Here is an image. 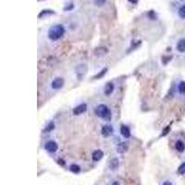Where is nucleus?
<instances>
[{
    "mask_svg": "<svg viewBox=\"0 0 185 185\" xmlns=\"http://www.w3.org/2000/svg\"><path fill=\"white\" fill-rule=\"evenodd\" d=\"M54 129V123L53 122H50L47 126H46V131H50L51 130H53Z\"/></svg>",
    "mask_w": 185,
    "mask_h": 185,
    "instance_id": "nucleus-23",
    "label": "nucleus"
},
{
    "mask_svg": "<svg viewBox=\"0 0 185 185\" xmlns=\"http://www.w3.org/2000/svg\"><path fill=\"white\" fill-rule=\"evenodd\" d=\"M119 167V160L118 157H113L108 162V168L110 170H116Z\"/></svg>",
    "mask_w": 185,
    "mask_h": 185,
    "instance_id": "nucleus-5",
    "label": "nucleus"
},
{
    "mask_svg": "<svg viewBox=\"0 0 185 185\" xmlns=\"http://www.w3.org/2000/svg\"><path fill=\"white\" fill-rule=\"evenodd\" d=\"M64 83H65L64 79L61 77H58V78L54 79L53 82H51V88L53 90H59L64 86Z\"/></svg>",
    "mask_w": 185,
    "mask_h": 185,
    "instance_id": "nucleus-3",
    "label": "nucleus"
},
{
    "mask_svg": "<svg viewBox=\"0 0 185 185\" xmlns=\"http://www.w3.org/2000/svg\"><path fill=\"white\" fill-rule=\"evenodd\" d=\"M111 185H120V183L119 181H114Z\"/></svg>",
    "mask_w": 185,
    "mask_h": 185,
    "instance_id": "nucleus-26",
    "label": "nucleus"
},
{
    "mask_svg": "<svg viewBox=\"0 0 185 185\" xmlns=\"http://www.w3.org/2000/svg\"><path fill=\"white\" fill-rule=\"evenodd\" d=\"M179 16L180 19L184 20L185 19V5H182L179 9Z\"/></svg>",
    "mask_w": 185,
    "mask_h": 185,
    "instance_id": "nucleus-16",
    "label": "nucleus"
},
{
    "mask_svg": "<svg viewBox=\"0 0 185 185\" xmlns=\"http://www.w3.org/2000/svg\"><path fill=\"white\" fill-rule=\"evenodd\" d=\"M161 185H173V184H172V182L170 180H165Z\"/></svg>",
    "mask_w": 185,
    "mask_h": 185,
    "instance_id": "nucleus-24",
    "label": "nucleus"
},
{
    "mask_svg": "<svg viewBox=\"0 0 185 185\" xmlns=\"http://www.w3.org/2000/svg\"><path fill=\"white\" fill-rule=\"evenodd\" d=\"M87 109V106L86 104H81L79 106H77L74 109H73V114L78 116V115H81L82 113H84Z\"/></svg>",
    "mask_w": 185,
    "mask_h": 185,
    "instance_id": "nucleus-7",
    "label": "nucleus"
},
{
    "mask_svg": "<svg viewBox=\"0 0 185 185\" xmlns=\"http://www.w3.org/2000/svg\"><path fill=\"white\" fill-rule=\"evenodd\" d=\"M178 173L179 175H185V163H182L178 167Z\"/></svg>",
    "mask_w": 185,
    "mask_h": 185,
    "instance_id": "nucleus-18",
    "label": "nucleus"
},
{
    "mask_svg": "<svg viewBox=\"0 0 185 185\" xmlns=\"http://www.w3.org/2000/svg\"><path fill=\"white\" fill-rule=\"evenodd\" d=\"M103 156H104V152L102 150H95L92 155V158L94 161H99L102 159Z\"/></svg>",
    "mask_w": 185,
    "mask_h": 185,
    "instance_id": "nucleus-9",
    "label": "nucleus"
},
{
    "mask_svg": "<svg viewBox=\"0 0 185 185\" xmlns=\"http://www.w3.org/2000/svg\"><path fill=\"white\" fill-rule=\"evenodd\" d=\"M175 148H176V150H177L178 152L183 153L184 150H185V143H184L182 141L179 140V141H177L176 143H175Z\"/></svg>",
    "mask_w": 185,
    "mask_h": 185,
    "instance_id": "nucleus-11",
    "label": "nucleus"
},
{
    "mask_svg": "<svg viewBox=\"0 0 185 185\" xmlns=\"http://www.w3.org/2000/svg\"><path fill=\"white\" fill-rule=\"evenodd\" d=\"M177 50L180 53L185 52V39L184 38L179 39V42L177 43Z\"/></svg>",
    "mask_w": 185,
    "mask_h": 185,
    "instance_id": "nucleus-10",
    "label": "nucleus"
},
{
    "mask_svg": "<svg viewBox=\"0 0 185 185\" xmlns=\"http://www.w3.org/2000/svg\"><path fill=\"white\" fill-rule=\"evenodd\" d=\"M95 114L97 117L103 119H111V112L109 110V108L107 107V106L106 105H99L96 109H95Z\"/></svg>",
    "mask_w": 185,
    "mask_h": 185,
    "instance_id": "nucleus-2",
    "label": "nucleus"
},
{
    "mask_svg": "<svg viewBox=\"0 0 185 185\" xmlns=\"http://www.w3.org/2000/svg\"><path fill=\"white\" fill-rule=\"evenodd\" d=\"M106 1L107 0H95V4L98 7H101L106 3Z\"/></svg>",
    "mask_w": 185,
    "mask_h": 185,
    "instance_id": "nucleus-21",
    "label": "nucleus"
},
{
    "mask_svg": "<svg viewBox=\"0 0 185 185\" xmlns=\"http://www.w3.org/2000/svg\"><path fill=\"white\" fill-rule=\"evenodd\" d=\"M45 148H46V150L48 151L49 153L54 154V153H56V152L58 151V143H57L55 141L50 140V141H48V142L46 143Z\"/></svg>",
    "mask_w": 185,
    "mask_h": 185,
    "instance_id": "nucleus-4",
    "label": "nucleus"
},
{
    "mask_svg": "<svg viewBox=\"0 0 185 185\" xmlns=\"http://www.w3.org/2000/svg\"><path fill=\"white\" fill-rule=\"evenodd\" d=\"M127 149H128V146L125 143H121L117 146V150L119 153H125L127 151Z\"/></svg>",
    "mask_w": 185,
    "mask_h": 185,
    "instance_id": "nucleus-14",
    "label": "nucleus"
},
{
    "mask_svg": "<svg viewBox=\"0 0 185 185\" xmlns=\"http://www.w3.org/2000/svg\"><path fill=\"white\" fill-rule=\"evenodd\" d=\"M129 1H130L131 3H132V4H136V3L138 2V0H129Z\"/></svg>",
    "mask_w": 185,
    "mask_h": 185,
    "instance_id": "nucleus-25",
    "label": "nucleus"
},
{
    "mask_svg": "<svg viewBox=\"0 0 185 185\" xmlns=\"http://www.w3.org/2000/svg\"><path fill=\"white\" fill-rule=\"evenodd\" d=\"M178 89H179V94L184 95V94H185V82H180L179 83Z\"/></svg>",
    "mask_w": 185,
    "mask_h": 185,
    "instance_id": "nucleus-17",
    "label": "nucleus"
},
{
    "mask_svg": "<svg viewBox=\"0 0 185 185\" xmlns=\"http://www.w3.org/2000/svg\"><path fill=\"white\" fill-rule=\"evenodd\" d=\"M51 13H53V10H43V11L40 13L39 17L41 18V17H43V16H45V15H46V14H51Z\"/></svg>",
    "mask_w": 185,
    "mask_h": 185,
    "instance_id": "nucleus-22",
    "label": "nucleus"
},
{
    "mask_svg": "<svg viewBox=\"0 0 185 185\" xmlns=\"http://www.w3.org/2000/svg\"><path fill=\"white\" fill-rule=\"evenodd\" d=\"M87 71V66L84 65V64H82V65H79L77 68H76V73L78 75V77L81 79V77L82 78L84 76V74L86 73Z\"/></svg>",
    "mask_w": 185,
    "mask_h": 185,
    "instance_id": "nucleus-6",
    "label": "nucleus"
},
{
    "mask_svg": "<svg viewBox=\"0 0 185 185\" xmlns=\"http://www.w3.org/2000/svg\"><path fill=\"white\" fill-rule=\"evenodd\" d=\"M95 53H96L98 56H103L104 54L107 53V50H106L105 47H99V48H97V49L95 50Z\"/></svg>",
    "mask_w": 185,
    "mask_h": 185,
    "instance_id": "nucleus-19",
    "label": "nucleus"
},
{
    "mask_svg": "<svg viewBox=\"0 0 185 185\" xmlns=\"http://www.w3.org/2000/svg\"><path fill=\"white\" fill-rule=\"evenodd\" d=\"M65 34V28L62 24H56L49 28L47 35L51 41H58Z\"/></svg>",
    "mask_w": 185,
    "mask_h": 185,
    "instance_id": "nucleus-1",
    "label": "nucleus"
},
{
    "mask_svg": "<svg viewBox=\"0 0 185 185\" xmlns=\"http://www.w3.org/2000/svg\"><path fill=\"white\" fill-rule=\"evenodd\" d=\"M114 88H115L114 83H112V82L107 83V85L105 86V94H106L107 95H111V94L113 93V91H114Z\"/></svg>",
    "mask_w": 185,
    "mask_h": 185,
    "instance_id": "nucleus-13",
    "label": "nucleus"
},
{
    "mask_svg": "<svg viewBox=\"0 0 185 185\" xmlns=\"http://www.w3.org/2000/svg\"><path fill=\"white\" fill-rule=\"evenodd\" d=\"M70 170L72 172V173H80L81 171V167L79 165H76V164H72L70 166Z\"/></svg>",
    "mask_w": 185,
    "mask_h": 185,
    "instance_id": "nucleus-15",
    "label": "nucleus"
},
{
    "mask_svg": "<svg viewBox=\"0 0 185 185\" xmlns=\"http://www.w3.org/2000/svg\"><path fill=\"white\" fill-rule=\"evenodd\" d=\"M107 70V69H103V70H101V71H100V72H99V73H98V74L95 76V79H99V78H101L103 75H105V74H106Z\"/></svg>",
    "mask_w": 185,
    "mask_h": 185,
    "instance_id": "nucleus-20",
    "label": "nucleus"
},
{
    "mask_svg": "<svg viewBox=\"0 0 185 185\" xmlns=\"http://www.w3.org/2000/svg\"><path fill=\"white\" fill-rule=\"evenodd\" d=\"M120 133L124 138H130L131 137V131H130L129 127H127L126 125L120 126Z\"/></svg>",
    "mask_w": 185,
    "mask_h": 185,
    "instance_id": "nucleus-8",
    "label": "nucleus"
},
{
    "mask_svg": "<svg viewBox=\"0 0 185 185\" xmlns=\"http://www.w3.org/2000/svg\"><path fill=\"white\" fill-rule=\"evenodd\" d=\"M113 132V129L112 127H110L109 125H105L102 127V134L104 136H108Z\"/></svg>",
    "mask_w": 185,
    "mask_h": 185,
    "instance_id": "nucleus-12",
    "label": "nucleus"
}]
</instances>
